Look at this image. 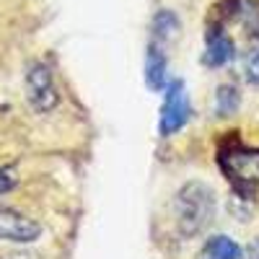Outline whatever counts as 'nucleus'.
<instances>
[{
	"mask_svg": "<svg viewBox=\"0 0 259 259\" xmlns=\"http://www.w3.org/2000/svg\"><path fill=\"white\" fill-rule=\"evenodd\" d=\"M182 31V24H179V16L171 13V11H158L153 16V41L156 45H168V41H174Z\"/></svg>",
	"mask_w": 259,
	"mask_h": 259,
	"instance_id": "nucleus-9",
	"label": "nucleus"
},
{
	"mask_svg": "<svg viewBox=\"0 0 259 259\" xmlns=\"http://www.w3.org/2000/svg\"><path fill=\"white\" fill-rule=\"evenodd\" d=\"M177 228L184 239L200 236L215 218V192L205 182H189L177 194Z\"/></svg>",
	"mask_w": 259,
	"mask_h": 259,
	"instance_id": "nucleus-1",
	"label": "nucleus"
},
{
	"mask_svg": "<svg viewBox=\"0 0 259 259\" xmlns=\"http://www.w3.org/2000/svg\"><path fill=\"white\" fill-rule=\"evenodd\" d=\"M239 106H241L239 89L231 85V83H223L218 89V94H215V112H218V117H231Z\"/></svg>",
	"mask_w": 259,
	"mask_h": 259,
	"instance_id": "nucleus-10",
	"label": "nucleus"
},
{
	"mask_svg": "<svg viewBox=\"0 0 259 259\" xmlns=\"http://www.w3.org/2000/svg\"><path fill=\"white\" fill-rule=\"evenodd\" d=\"M26 99L36 112H50L57 106L60 96H57L55 80H52V73H50L47 65L36 62L29 68V73H26Z\"/></svg>",
	"mask_w": 259,
	"mask_h": 259,
	"instance_id": "nucleus-4",
	"label": "nucleus"
},
{
	"mask_svg": "<svg viewBox=\"0 0 259 259\" xmlns=\"http://www.w3.org/2000/svg\"><path fill=\"white\" fill-rule=\"evenodd\" d=\"M197 259H241V246L228 236H212L200 249Z\"/></svg>",
	"mask_w": 259,
	"mask_h": 259,
	"instance_id": "nucleus-8",
	"label": "nucleus"
},
{
	"mask_svg": "<svg viewBox=\"0 0 259 259\" xmlns=\"http://www.w3.org/2000/svg\"><path fill=\"white\" fill-rule=\"evenodd\" d=\"M39 236H41V226L34 218H26L24 212L13 207H0V241L31 244Z\"/></svg>",
	"mask_w": 259,
	"mask_h": 259,
	"instance_id": "nucleus-5",
	"label": "nucleus"
},
{
	"mask_svg": "<svg viewBox=\"0 0 259 259\" xmlns=\"http://www.w3.org/2000/svg\"><path fill=\"white\" fill-rule=\"evenodd\" d=\"M218 166L236 192L251 197L259 184V148H246L236 135L218 145Z\"/></svg>",
	"mask_w": 259,
	"mask_h": 259,
	"instance_id": "nucleus-2",
	"label": "nucleus"
},
{
	"mask_svg": "<svg viewBox=\"0 0 259 259\" xmlns=\"http://www.w3.org/2000/svg\"><path fill=\"white\" fill-rule=\"evenodd\" d=\"M246 259H259V239H254L246 249Z\"/></svg>",
	"mask_w": 259,
	"mask_h": 259,
	"instance_id": "nucleus-13",
	"label": "nucleus"
},
{
	"mask_svg": "<svg viewBox=\"0 0 259 259\" xmlns=\"http://www.w3.org/2000/svg\"><path fill=\"white\" fill-rule=\"evenodd\" d=\"M166 70H168V60L161 45L150 41L148 55H145V83L150 91H163L166 89Z\"/></svg>",
	"mask_w": 259,
	"mask_h": 259,
	"instance_id": "nucleus-7",
	"label": "nucleus"
},
{
	"mask_svg": "<svg viewBox=\"0 0 259 259\" xmlns=\"http://www.w3.org/2000/svg\"><path fill=\"white\" fill-rule=\"evenodd\" d=\"M233 57H236L233 39H231L226 31H221V29H210L202 62L207 65V68H223V65H228Z\"/></svg>",
	"mask_w": 259,
	"mask_h": 259,
	"instance_id": "nucleus-6",
	"label": "nucleus"
},
{
	"mask_svg": "<svg viewBox=\"0 0 259 259\" xmlns=\"http://www.w3.org/2000/svg\"><path fill=\"white\" fill-rule=\"evenodd\" d=\"M246 78H249V83H259V50L249 55V62H246Z\"/></svg>",
	"mask_w": 259,
	"mask_h": 259,
	"instance_id": "nucleus-11",
	"label": "nucleus"
},
{
	"mask_svg": "<svg viewBox=\"0 0 259 259\" xmlns=\"http://www.w3.org/2000/svg\"><path fill=\"white\" fill-rule=\"evenodd\" d=\"M192 117V104L184 80H171L166 85V96L161 104V119H158V133L163 138L179 133V130L189 122Z\"/></svg>",
	"mask_w": 259,
	"mask_h": 259,
	"instance_id": "nucleus-3",
	"label": "nucleus"
},
{
	"mask_svg": "<svg viewBox=\"0 0 259 259\" xmlns=\"http://www.w3.org/2000/svg\"><path fill=\"white\" fill-rule=\"evenodd\" d=\"M16 187V174L11 168H0V194H6Z\"/></svg>",
	"mask_w": 259,
	"mask_h": 259,
	"instance_id": "nucleus-12",
	"label": "nucleus"
}]
</instances>
